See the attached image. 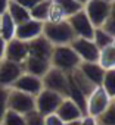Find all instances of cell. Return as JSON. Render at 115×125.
Returning <instances> with one entry per match:
<instances>
[{
    "label": "cell",
    "mask_w": 115,
    "mask_h": 125,
    "mask_svg": "<svg viewBox=\"0 0 115 125\" xmlns=\"http://www.w3.org/2000/svg\"><path fill=\"white\" fill-rule=\"evenodd\" d=\"M81 60L78 54L69 44L64 46H53V52L50 56V66L59 69L65 74H71L74 69L78 68Z\"/></svg>",
    "instance_id": "1"
},
{
    "label": "cell",
    "mask_w": 115,
    "mask_h": 125,
    "mask_svg": "<svg viewBox=\"0 0 115 125\" xmlns=\"http://www.w3.org/2000/svg\"><path fill=\"white\" fill-rule=\"evenodd\" d=\"M43 35L53 44V46H64L71 44L75 38V34L68 21L59 22H44L43 24Z\"/></svg>",
    "instance_id": "2"
},
{
    "label": "cell",
    "mask_w": 115,
    "mask_h": 125,
    "mask_svg": "<svg viewBox=\"0 0 115 125\" xmlns=\"http://www.w3.org/2000/svg\"><path fill=\"white\" fill-rule=\"evenodd\" d=\"M83 9L94 28L102 27L111 16V2L108 0H89Z\"/></svg>",
    "instance_id": "3"
},
{
    "label": "cell",
    "mask_w": 115,
    "mask_h": 125,
    "mask_svg": "<svg viewBox=\"0 0 115 125\" xmlns=\"http://www.w3.org/2000/svg\"><path fill=\"white\" fill-rule=\"evenodd\" d=\"M112 103L111 96L103 90L102 85L94 87V90L87 96V104H86V115H92L94 118H97L99 115H102L108 106Z\"/></svg>",
    "instance_id": "4"
},
{
    "label": "cell",
    "mask_w": 115,
    "mask_h": 125,
    "mask_svg": "<svg viewBox=\"0 0 115 125\" xmlns=\"http://www.w3.org/2000/svg\"><path fill=\"white\" fill-rule=\"evenodd\" d=\"M41 81H43V88L56 91V93L62 94L64 97H67V94H68V84H69L68 74L50 66L49 71L41 77Z\"/></svg>",
    "instance_id": "5"
},
{
    "label": "cell",
    "mask_w": 115,
    "mask_h": 125,
    "mask_svg": "<svg viewBox=\"0 0 115 125\" xmlns=\"http://www.w3.org/2000/svg\"><path fill=\"white\" fill-rule=\"evenodd\" d=\"M8 109L15 110L21 115H27L28 112L35 110V97L11 87L8 97Z\"/></svg>",
    "instance_id": "6"
},
{
    "label": "cell",
    "mask_w": 115,
    "mask_h": 125,
    "mask_svg": "<svg viewBox=\"0 0 115 125\" xmlns=\"http://www.w3.org/2000/svg\"><path fill=\"white\" fill-rule=\"evenodd\" d=\"M62 100H64L62 94L52 91V90H47V88H43L35 96V110L43 116L55 113Z\"/></svg>",
    "instance_id": "7"
},
{
    "label": "cell",
    "mask_w": 115,
    "mask_h": 125,
    "mask_svg": "<svg viewBox=\"0 0 115 125\" xmlns=\"http://www.w3.org/2000/svg\"><path fill=\"white\" fill-rule=\"evenodd\" d=\"M74 52L78 54L81 62H97L99 59V47L94 44L93 40L90 38H81V37H75L71 44H69Z\"/></svg>",
    "instance_id": "8"
},
{
    "label": "cell",
    "mask_w": 115,
    "mask_h": 125,
    "mask_svg": "<svg viewBox=\"0 0 115 125\" xmlns=\"http://www.w3.org/2000/svg\"><path fill=\"white\" fill-rule=\"evenodd\" d=\"M75 34V37H81V38H93V32H94V27L93 24L90 22L89 16L86 15L84 9L78 10L77 13L71 15L68 19H67Z\"/></svg>",
    "instance_id": "9"
},
{
    "label": "cell",
    "mask_w": 115,
    "mask_h": 125,
    "mask_svg": "<svg viewBox=\"0 0 115 125\" xmlns=\"http://www.w3.org/2000/svg\"><path fill=\"white\" fill-rule=\"evenodd\" d=\"M24 72L22 63H16V62H11L8 59L0 60V85L3 87H12L13 83L21 77Z\"/></svg>",
    "instance_id": "10"
},
{
    "label": "cell",
    "mask_w": 115,
    "mask_h": 125,
    "mask_svg": "<svg viewBox=\"0 0 115 125\" xmlns=\"http://www.w3.org/2000/svg\"><path fill=\"white\" fill-rule=\"evenodd\" d=\"M12 88H16L22 93H27V94H31V96H37L41 90H43V81L41 78L35 77V75H31V74H27V72H22L21 77L13 83Z\"/></svg>",
    "instance_id": "11"
},
{
    "label": "cell",
    "mask_w": 115,
    "mask_h": 125,
    "mask_svg": "<svg viewBox=\"0 0 115 125\" xmlns=\"http://www.w3.org/2000/svg\"><path fill=\"white\" fill-rule=\"evenodd\" d=\"M43 24L44 22H40L35 19H28L22 24H18L16 31H15V38L27 41V43L37 38L38 35L43 34Z\"/></svg>",
    "instance_id": "12"
},
{
    "label": "cell",
    "mask_w": 115,
    "mask_h": 125,
    "mask_svg": "<svg viewBox=\"0 0 115 125\" xmlns=\"http://www.w3.org/2000/svg\"><path fill=\"white\" fill-rule=\"evenodd\" d=\"M28 56V44L27 41L18 40V38H12L6 43V49H5V57L11 62H16V63H22Z\"/></svg>",
    "instance_id": "13"
},
{
    "label": "cell",
    "mask_w": 115,
    "mask_h": 125,
    "mask_svg": "<svg viewBox=\"0 0 115 125\" xmlns=\"http://www.w3.org/2000/svg\"><path fill=\"white\" fill-rule=\"evenodd\" d=\"M28 44V56H34V57H40L44 60L50 62V56L53 52V44L41 34L37 38L31 40L27 43Z\"/></svg>",
    "instance_id": "14"
},
{
    "label": "cell",
    "mask_w": 115,
    "mask_h": 125,
    "mask_svg": "<svg viewBox=\"0 0 115 125\" xmlns=\"http://www.w3.org/2000/svg\"><path fill=\"white\" fill-rule=\"evenodd\" d=\"M59 118H62L65 122H71V121H77V119H81L83 118V112L81 109L68 97H64V100L61 102L59 107L56 109L55 112Z\"/></svg>",
    "instance_id": "15"
},
{
    "label": "cell",
    "mask_w": 115,
    "mask_h": 125,
    "mask_svg": "<svg viewBox=\"0 0 115 125\" xmlns=\"http://www.w3.org/2000/svg\"><path fill=\"white\" fill-rule=\"evenodd\" d=\"M22 68L24 72L35 75L38 78H41L50 68V62L40 59V57H34V56H27V59L22 62Z\"/></svg>",
    "instance_id": "16"
},
{
    "label": "cell",
    "mask_w": 115,
    "mask_h": 125,
    "mask_svg": "<svg viewBox=\"0 0 115 125\" xmlns=\"http://www.w3.org/2000/svg\"><path fill=\"white\" fill-rule=\"evenodd\" d=\"M78 69L97 87L102 84L103 75H105V69L97 63V62H81L78 65Z\"/></svg>",
    "instance_id": "17"
},
{
    "label": "cell",
    "mask_w": 115,
    "mask_h": 125,
    "mask_svg": "<svg viewBox=\"0 0 115 125\" xmlns=\"http://www.w3.org/2000/svg\"><path fill=\"white\" fill-rule=\"evenodd\" d=\"M68 77H69V80L75 84V87L80 88L86 96H89V94L94 90V87H96V85H94V84H93V83H92V81L78 69V68L74 69L71 74H68Z\"/></svg>",
    "instance_id": "18"
},
{
    "label": "cell",
    "mask_w": 115,
    "mask_h": 125,
    "mask_svg": "<svg viewBox=\"0 0 115 125\" xmlns=\"http://www.w3.org/2000/svg\"><path fill=\"white\" fill-rule=\"evenodd\" d=\"M6 12L9 13V16L12 18V21H13L16 25H18V24H22V22H25V21H28V19H31L30 10L25 9L24 6L18 5L15 0H11V2H9V6H8V10H6Z\"/></svg>",
    "instance_id": "19"
},
{
    "label": "cell",
    "mask_w": 115,
    "mask_h": 125,
    "mask_svg": "<svg viewBox=\"0 0 115 125\" xmlns=\"http://www.w3.org/2000/svg\"><path fill=\"white\" fill-rule=\"evenodd\" d=\"M15 31H16V24L12 21L8 12L0 15V37L6 43L12 38H15Z\"/></svg>",
    "instance_id": "20"
},
{
    "label": "cell",
    "mask_w": 115,
    "mask_h": 125,
    "mask_svg": "<svg viewBox=\"0 0 115 125\" xmlns=\"http://www.w3.org/2000/svg\"><path fill=\"white\" fill-rule=\"evenodd\" d=\"M97 63H99L105 71L115 68V46H114V44H111V46H108V47H105V49L100 50Z\"/></svg>",
    "instance_id": "21"
},
{
    "label": "cell",
    "mask_w": 115,
    "mask_h": 125,
    "mask_svg": "<svg viewBox=\"0 0 115 125\" xmlns=\"http://www.w3.org/2000/svg\"><path fill=\"white\" fill-rule=\"evenodd\" d=\"M69 78V77H68ZM67 97L68 99H71L80 109H81V112L86 115V104H87V96L80 90V88H77L75 87V84L69 80V84H68V94H67Z\"/></svg>",
    "instance_id": "22"
},
{
    "label": "cell",
    "mask_w": 115,
    "mask_h": 125,
    "mask_svg": "<svg viewBox=\"0 0 115 125\" xmlns=\"http://www.w3.org/2000/svg\"><path fill=\"white\" fill-rule=\"evenodd\" d=\"M49 6H50V0H40L34 8L30 9L31 19L46 22L47 21V13H49Z\"/></svg>",
    "instance_id": "23"
},
{
    "label": "cell",
    "mask_w": 115,
    "mask_h": 125,
    "mask_svg": "<svg viewBox=\"0 0 115 125\" xmlns=\"http://www.w3.org/2000/svg\"><path fill=\"white\" fill-rule=\"evenodd\" d=\"M92 40H93L94 44L99 47V50H102V49L111 46L115 38H112L102 27H97V28H94V32H93V38H92Z\"/></svg>",
    "instance_id": "24"
},
{
    "label": "cell",
    "mask_w": 115,
    "mask_h": 125,
    "mask_svg": "<svg viewBox=\"0 0 115 125\" xmlns=\"http://www.w3.org/2000/svg\"><path fill=\"white\" fill-rule=\"evenodd\" d=\"M53 2L62 9V12L65 13L67 19L71 15H74V13H77L78 10L83 9V5H80L77 0H53Z\"/></svg>",
    "instance_id": "25"
},
{
    "label": "cell",
    "mask_w": 115,
    "mask_h": 125,
    "mask_svg": "<svg viewBox=\"0 0 115 125\" xmlns=\"http://www.w3.org/2000/svg\"><path fill=\"white\" fill-rule=\"evenodd\" d=\"M100 85L103 87V90L114 100L115 99V68L105 71V75H103V80H102V84Z\"/></svg>",
    "instance_id": "26"
},
{
    "label": "cell",
    "mask_w": 115,
    "mask_h": 125,
    "mask_svg": "<svg viewBox=\"0 0 115 125\" xmlns=\"http://www.w3.org/2000/svg\"><path fill=\"white\" fill-rule=\"evenodd\" d=\"M0 124L2 125H25V116L8 109L3 115V118L0 119Z\"/></svg>",
    "instance_id": "27"
},
{
    "label": "cell",
    "mask_w": 115,
    "mask_h": 125,
    "mask_svg": "<svg viewBox=\"0 0 115 125\" xmlns=\"http://www.w3.org/2000/svg\"><path fill=\"white\" fill-rule=\"evenodd\" d=\"M59 21H67V16L62 12V9L58 6L53 0H50V6H49V13H47V21L46 22H59Z\"/></svg>",
    "instance_id": "28"
},
{
    "label": "cell",
    "mask_w": 115,
    "mask_h": 125,
    "mask_svg": "<svg viewBox=\"0 0 115 125\" xmlns=\"http://www.w3.org/2000/svg\"><path fill=\"white\" fill-rule=\"evenodd\" d=\"M97 122L100 125H115V103L112 100V103L108 106V109L97 116Z\"/></svg>",
    "instance_id": "29"
},
{
    "label": "cell",
    "mask_w": 115,
    "mask_h": 125,
    "mask_svg": "<svg viewBox=\"0 0 115 125\" xmlns=\"http://www.w3.org/2000/svg\"><path fill=\"white\" fill-rule=\"evenodd\" d=\"M24 116H25V125H44V116L40 115L37 110H31Z\"/></svg>",
    "instance_id": "30"
},
{
    "label": "cell",
    "mask_w": 115,
    "mask_h": 125,
    "mask_svg": "<svg viewBox=\"0 0 115 125\" xmlns=\"http://www.w3.org/2000/svg\"><path fill=\"white\" fill-rule=\"evenodd\" d=\"M8 97H9V87L0 85V119L3 118L5 112L8 110Z\"/></svg>",
    "instance_id": "31"
},
{
    "label": "cell",
    "mask_w": 115,
    "mask_h": 125,
    "mask_svg": "<svg viewBox=\"0 0 115 125\" xmlns=\"http://www.w3.org/2000/svg\"><path fill=\"white\" fill-rule=\"evenodd\" d=\"M44 125H67V122L59 118L56 113H50L44 116Z\"/></svg>",
    "instance_id": "32"
},
{
    "label": "cell",
    "mask_w": 115,
    "mask_h": 125,
    "mask_svg": "<svg viewBox=\"0 0 115 125\" xmlns=\"http://www.w3.org/2000/svg\"><path fill=\"white\" fill-rule=\"evenodd\" d=\"M102 28L112 37V38H115V16H109L106 21H105V24L102 25Z\"/></svg>",
    "instance_id": "33"
},
{
    "label": "cell",
    "mask_w": 115,
    "mask_h": 125,
    "mask_svg": "<svg viewBox=\"0 0 115 125\" xmlns=\"http://www.w3.org/2000/svg\"><path fill=\"white\" fill-rule=\"evenodd\" d=\"M80 125H99V122L97 118L92 115H83V118L80 119Z\"/></svg>",
    "instance_id": "34"
},
{
    "label": "cell",
    "mask_w": 115,
    "mask_h": 125,
    "mask_svg": "<svg viewBox=\"0 0 115 125\" xmlns=\"http://www.w3.org/2000/svg\"><path fill=\"white\" fill-rule=\"evenodd\" d=\"M15 2L18 3V5H21V6H24L25 9H31V8H34L38 2H40V0H15Z\"/></svg>",
    "instance_id": "35"
},
{
    "label": "cell",
    "mask_w": 115,
    "mask_h": 125,
    "mask_svg": "<svg viewBox=\"0 0 115 125\" xmlns=\"http://www.w3.org/2000/svg\"><path fill=\"white\" fill-rule=\"evenodd\" d=\"M9 2H11V0H0V15H3V13L8 10Z\"/></svg>",
    "instance_id": "36"
},
{
    "label": "cell",
    "mask_w": 115,
    "mask_h": 125,
    "mask_svg": "<svg viewBox=\"0 0 115 125\" xmlns=\"http://www.w3.org/2000/svg\"><path fill=\"white\" fill-rule=\"evenodd\" d=\"M5 49H6V41L0 37V60L5 57Z\"/></svg>",
    "instance_id": "37"
},
{
    "label": "cell",
    "mask_w": 115,
    "mask_h": 125,
    "mask_svg": "<svg viewBox=\"0 0 115 125\" xmlns=\"http://www.w3.org/2000/svg\"><path fill=\"white\" fill-rule=\"evenodd\" d=\"M111 15L115 16V0H114V2H111Z\"/></svg>",
    "instance_id": "38"
},
{
    "label": "cell",
    "mask_w": 115,
    "mask_h": 125,
    "mask_svg": "<svg viewBox=\"0 0 115 125\" xmlns=\"http://www.w3.org/2000/svg\"><path fill=\"white\" fill-rule=\"evenodd\" d=\"M67 125H80V119H77V121H71V122H67Z\"/></svg>",
    "instance_id": "39"
},
{
    "label": "cell",
    "mask_w": 115,
    "mask_h": 125,
    "mask_svg": "<svg viewBox=\"0 0 115 125\" xmlns=\"http://www.w3.org/2000/svg\"><path fill=\"white\" fill-rule=\"evenodd\" d=\"M77 2H78L80 5H83V6H84V5H86V3L89 2V0H77Z\"/></svg>",
    "instance_id": "40"
},
{
    "label": "cell",
    "mask_w": 115,
    "mask_h": 125,
    "mask_svg": "<svg viewBox=\"0 0 115 125\" xmlns=\"http://www.w3.org/2000/svg\"><path fill=\"white\" fill-rule=\"evenodd\" d=\"M112 44H114V46H115V40H114V43H112Z\"/></svg>",
    "instance_id": "41"
},
{
    "label": "cell",
    "mask_w": 115,
    "mask_h": 125,
    "mask_svg": "<svg viewBox=\"0 0 115 125\" xmlns=\"http://www.w3.org/2000/svg\"><path fill=\"white\" fill-rule=\"evenodd\" d=\"M108 2H114V0H108Z\"/></svg>",
    "instance_id": "42"
},
{
    "label": "cell",
    "mask_w": 115,
    "mask_h": 125,
    "mask_svg": "<svg viewBox=\"0 0 115 125\" xmlns=\"http://www.w3.org/2000/svg\"><path fill=\"white\" fill-rule=\"evenodd\" d=\"M114 103H115V99H114Z\"/></svg>",
    "instance_id": "43"
},
{
    "label": "cell",
    "mask_w": 115,
    "mask_h": 125,
    "mask_svg": "<svg viewBox=\"0 0 115 125\" xmlns=\"http://www.w3.org/2000/svg\"><path fill=\"white\" fill-rule=\"evenodd\" d=\"M0 125H2V124H0Z\"/></svg>",
    "instance_id": "44"
},
{
    "label": "cell",
    "mask_w": 115,
    "mask_h": 125,
    "mask_svg": "<svg viewBox=\"0 0 115 125\" xmlns=\"http://www.w3.org/2000/svg\"><path fill=\"white\" fill-rule=\"evenodd\" d=\"M99 125H100V124H99Z\"/></svg>",
    "instance_id": "45"
}]
</instances>
